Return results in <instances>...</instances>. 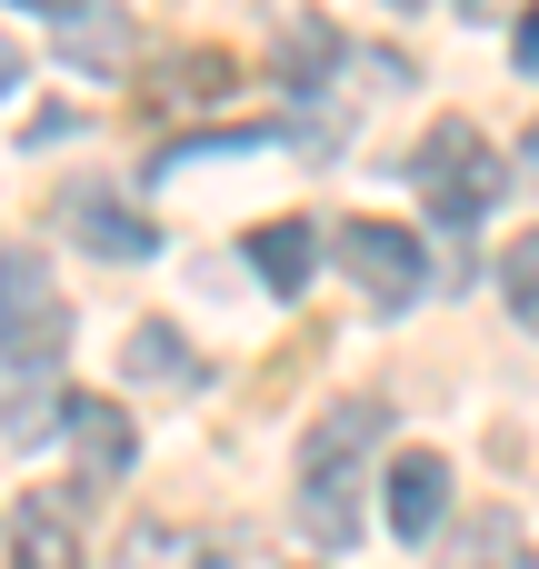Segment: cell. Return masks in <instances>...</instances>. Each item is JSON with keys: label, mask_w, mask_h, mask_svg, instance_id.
Returning <instances> with one entry per match:
<instances>
[{"label": "cell", "mask_w": 539, "mask_h": 569, "mask_svg": "<svg viewBox=\"0 0 539 569\" xmlns=\"http://www.w3.org/2000/svg\"><path fill=\"white\" fill-rule=\"evenodd\" d=\"M390 440V410L380 400H340V410H320V430H310V450H300V530L320 540V550H350L360 540V460Z\"/></svg>", "instance_id": "obj_1"}, {"label": "cell", "mask_w": 539, "mask_h": 569, "mask_svg": "<svg viewBox=\"0 0 539 569\" xmlns=\"http://www.w3.org/2000/svg\"><path fill=\"white\" fill-rule=\"evenodd\" d=\"M410 190H420V210L440 220V230H480L490 210H500V190H510V170H500V150L480 140V120H430L420 130V150H410Z\"/></svg>", "instance_id": "obj_2"}, {"label": "cell", "mask_w": 539, "mask_h": 569, "mask_svg": "<svg viewBox=\"0 0 539 569\" xmlns=\"http://www.w3.org/2000/svg\"><path fill=\"white\" fill-rule=\"evenodd\" d=\"M70 340V300L40 250H0V370H50Z\"/></svg>", "instance_id": "obj_3"}, {"label": "cell", "mask_w": 539, "mask_h": 569, "mask_svg": "<svg viewBox=\"0 0 539 569\" xmlns=\"http://www.w3.org/2000/svg\"><path fill=\"white\" fill-rule=\"evenodd\" d=\"M330 260H340L380 310H410V300L430 290V260H420V240H410L400 220H340V230H330Z\"/></svg>", "instance_id": "obj_4"}, {"label": "cell", "mask_w": 539, "mask_h": 569, "mask_svg": "<svg viewBox=\"0 0 539 569\" xmlns=\"http://www.w3.org/2000/svg\"><path fill=\"white\" fill-rule=\"evenodd\" d=\"M10 569H80V500L60 490L10 500Z\"/></svg>", "instance_id": "obj_5"}, {"label": "cell", "mask_w": 539, "mask_h": 569, "mask_svg": "<svg viewBox=\"0 0 539 569\" xmlns=\"http://www.w3.org/2000/svg\"><path fill=\"white\" fill-rule=\"evenodd\" d=\"M70 450H80V480H70L80 500H90V490H120V480H130V450H140V440H130V410H110V400L80 390V400H70Z\"/></svg>", "instance_id": "obj_6"}, {"label": "cell", "mask_w": 539, "mask_h": 569, "mask_svg": "<svg viewBox=\"0 0 539 569\" xmlns=\"http://www.w3.org/2000/svg\"><path fill=\"white\" fill-rule=\"evenodd\" d=\"M380 490H390L380 510H390V530H400V540H430V530L450 520V460H440V450H400Z\"/></svg>", "instance_id": "obj_7"}, {"label": "cell", "mask_w": 539, "mask_h": 569, "mask_svg": "<svg viewBox=\"0 0 539 569\" xmlns=\"http://www.w3.org/2000/svg\"><path fill=\"white\" fill-rule=\"evenodd\" d=\"M60 220H70L100 260H150V250H160V230H150L130 200H110V190H60Z\"/></svg>", "instance_id": "obj_8"}, {"label": "cell", "mask_w": 539, "mask_h": 569, "mask_svg": "<svg viewBox=\"0 0 539 569\" xmlns=\"http://www.w3.org/2000/svg\"><path fill=\"white\" fill-rule=\"evenodd\" d=\"M110 569H220V540L190 530V520H130Z\"/></svg>", "instance_id": "obj_9"}, {"label": "cell", "mask_w": 539, "mask_h": 569, "mask_svg": "<svg viewBox=\"0 0 539 569\" xmlns=\"http://www.w3.org/2000/svg\"><path fill=\"white\" fill-rule=\"evenodd\" d=\"M440 569H539V560H530V530H520V520L490 500V510H470V520L450 530Z\"/></svg>", "instance_id": "obj_10"}, {"label": "cell", "mask_w": 539, "mask_h": 569, "mask_svg": "<svg viewBox=\"0 0 539 569\" xmlns=\"http://www.w3.org/2000/svg\"><path fill=\"white\" fill-rule=\"evenodd\" d=\"M240 250H250L260 290H280V300H300V290H310V250H320V240H310V220H260Z\"/></svg>", "instance_id": "obj_11"}, {"label": "cell", "mask_w": 539, "mask_h": 569, "mask_svg": "<svg viewBox=\"0 0 539 569\" xmlns=\"http://www.w3.org/2000/svg\"><path fill=\"white\" fill-rule=\"evenodd\" d=\"M50 430H70V400L40 390V370H0V440L30 450V440H50Z\"/></svg>", "instance_id": "obj_12"}, {"label": "cell", "mask_w": 539, "mask_h": 569, "mask_svg": "<svg viewBox=\"0 0 539 569\" xmlns=\"http://www.w3.org/2000/svg\"><path fill=\"white\" fill-rule=\"evenodd\" d=\"M130 380H170V390H200V350H190L170 320H140V330H130Z\"/></svg>", "instance_id": "obj_13"}, {"label": "cell", "mask_w": 539, "mask_h": 569, "mask_svg": "<svg viewBox=\"0 0 539 569\" xmlns=\"http://www.w3.org/2000/svg\"><path fill=\"white\" fill-rule=\"evenodd\" d=\"M500 300H510L520 330H539V230H520V240L500 250Z\"/></svg>", "instance_id": "obj_14"}, {"label": "cell", "mask_w": 539, "mask_h": 569, "mask_svg": "<svg viewBox=\"0 0 539 569\" xmlns=\"http://www.w3.org/2000/svg\"><path fill=\"white\" fill-rule=\"evenodd\" d=\"M330 60H340V30H330V20H320V30H290V40H280V70H290V90H310Z\"/></svg>", "instance_id": "obj_15"}, {"label": "cell", "mask_w": 539, "mask_h": 569, "mask_svg": "<svg viewBox=\"0 0 539 569\" xmlns=\"http://www.w3.org/2000/svg\"><path fill=\"white\" fill-rule=\"evenodd\" d=\"M120 50H130V30H120V10H90V20L70 30V60H90V70H110Z\"/></svg>", "instance_id": "obj_16"}, {"label": "cell", "mask_w": 539, "mask_h": 569, "mask_svg": "<svg viewBox=\"0 0 539 569\" xmlns=\"http://www.w3.org/2000/svg\"><path fill=\"white\" fill-rule=\"evenodd\" d=\"M510 50H520V70H530V80H539V0H530V10H520V40H510Z\"/></svg>", "instance_id": "obj_17"}, {"label": "cell", "mask_w": 539, "mask_h": 569, "mask_svg": "<svg viewBox=\"0 0 539 569\" xmlns=\"http://www.w3.org/2000/svg\"><path fill=\"white\" fill-rule=\"evenodd\" d=\"M30 80V60H20V40H0V90H20Z\"/></svg>", "instance_id": "obj_18"}, {"label": "cell", "mask_w": 539, "mask_h": 569, "mask_svg": "<svg viewBox=\"0 0 539 569\" xmlns=\"http://www.w3.org/2000/svg\"><path fill=\"white\" fill-rule=\"evenodd\" d=\"M10 10H50V20H70V10H90V0H10Z\"/></svg>", "instance_id": "obj_19"}, {"label": "cell", "mask_w": 539, "mask_h": 569, "mask_svg": "<svg viewBox=\"0 0 539 569\" xmlns=\"http://www.w3.org/2000/svg\"><path fill=\"white\" fill-rule=\"evenodd\" d=\"M520 170H530V190H539V120H530V140H520Z\"/></svg>", "instance_id": "obj_20"}, {"label": "cell", "mask_w": 539, "mask_h": 569, "mask_svg": "<svg viewBox=\"0 0 539 569\" xmlns=\"http://www.w3.org/2000/svg\"><path fill=\"white\" fill-rule=\"evenodd\" d=\"M390 10H420V0H390Z\"/></svg>", "instance_id": "obj_21"}]
</instances>
